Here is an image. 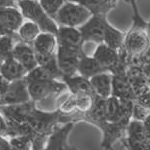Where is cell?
<instances>
[{"label": "cell", "mask_w": 150, "mask_h": 150, "mask_svg": "<svg viewBox=\"0 0 150 150\" xmlns=\"http://www.w3.org/2000/svg\"><path fill=\"white\" fill-rule=\"evenodd\" d=\"M133 9V23L125 34L124 44L121 49L130 60L131 65H139V60L150 46L148 22L140 15L135 0H129Z\"/></svg>", "instance_id": "1"}, {"label": "cell", "mask_w": 150, "mask_h": 150, "mask_svg": "<svg viewBox=\"0 0 150 150\" xmlns=\"http://www.w3.org/2000/svg\"><path fill=\"white\" fill-rule=\"evenodd\" d=\"M17 4L21 8L24 17L30 19L32 22L37 24L41 31L52 33L56 36L58 27L37 0H18Z\"/></svg>", "instance_id": "2"}, {"label": "cell", "mask_w": 150, "mask_h": 150, "mask_svg": "<svg viewBox=\"0 0 150 150\" xmlns=\"http://www.w3.org/2000/svg\"><path fill=\"white\" fill-rule=\"evenodd\" d=\"M92 16V13L85 7L77 3L66 1L58 10L55 19L62 26L76 27L81 26Z\"/></svg>", "instance_id": "3"}, {"label": "cell", "mask_w": 150, "mask_h": 150, "mask_svg": "<svg viewBox=\"0 0 150 150\" xmlns=\"http://www.w3.org/2000/svg\"><path fill=\"white\" fill-rule=\"evenodd\" d=\"M61 116L62 113L60 110L54 112H43L36 109L35 107L29 116L27 123L37 134L48 136L52 132V128L60 120Z\"/></svg>", "instance_id": "4"}, {"label": "cell", "mask_w": 150, "mask_h": 150, "mask_svg": "<svg viewBox=\"0 0 150 150\" xmlns=\"http://www.w3.org/2000/svg\"><path fill=\"white\" fill-rule=\"evenodd\" d=\"M83 53V49L57 45V65L62 76L69 77L75 75L78 68L79 58Z\"/></svg>", "instance_id": "5"}, {"label": "cell", "mask_w": 150, "mask_h": 150, "mask_svg": "<svg viewBox=\"0 0 150 150\" xmlns=\"http://www.w3.org/2000/svg\"><path fill=\"white\" fill-rule=\"evenodd\" d=\"M107 22L105 14H92L84 24L79 26L83 42H94L100 44L103 42L104 30Z\"/></svg>", "instance_id": "6"}, {"label": "cell", "mask_w": 150, "mask_h": 150, "mask_svg": "<svg viewBox=\"0 0 150 150\" xmlns=\"http://www.w3.org/2000/svg\"><path fill=\"white\" fill-rule=\"evenodd\" d=\"M30 95L28 92V82L24 78L9 82L5 92L0 98V106L20 104L30 101Z\"/></svg>", "instance_id": "7"}, {"label": "cell", "mask_w": 150, "mask_h": 150, "mask_svg": "<svg viewBox=\"0 0 150 150\" xmlns=\"http://www.w3.org/2000/svg\"><path fill=\"white\" fill-rule=\"evenodd\" d=\"M23 22V15L13 7H0V34L19 38L16 31Z\"/></svg>", "instance_id": "8"}, {"label": "cell", "mask_w": 150, "mask_h": 150, "mask_svg": "<svg viewBox=\"0 0 150 150\" xmlns=\"http://www.w3.org/2000/svg\"><path fill=\"white\" fill-rule=\"evenodd\" d=\"M67 87L63 81L47 80V81H32L28 82V92L31 100L38 101L46 98L51 94H59Z\"/></svg>", "instance_id": "9"}, {"label": "cell", "mask_w": 150, "mask_h": 150, "mask_svg": "<svg viewBox=\"0 0 150 150\" xmlns=\"http://www.w3.org/2000/svg\"><path fill=\"white\" fill-rule=\"evenodd\" d=\"M34 108L35 102L33 100H30L25 103L2 105L0 106V112L7 121L24 123L27 122L29 116Z\"/></svg>", "instance_id": "10"}, {"label": "cell", "mask_w": 150, "mask_h": 150, "mask_svg": "<svg viewBox=\"0 0 150 150\" xmlns=\"http://www.w3.org/2000/svg\"><path fill=\"white\" fill-rule=\"evenodd\" d=\"M74 126L73 122H67L62 127L53 130L43 150H75L68 144V136Z\"/></svg>", "instance_id": "11"}, {"label": "cell", "mask_w": 150, "mask_h": 150, "mask_svg": "<svg viewBox=\"0 0 150 150\" xmlns=\"http://www.w3.org/2000/svg\"><path fill=\"white\" fill-rule=\"evenodd\" d=\"M128 124H124L121 122L110 123L106 122L101 128V131L103 134L101 147L103 150H114L113 144L118 140L124 138L126 135V129Z\"/></svg>", "instance_id": "12"}, {"label": "cell", "mask_w": 150, "mask_h": 150, "mask_svg": "<svg viewBox=\"0 0 150 150\" xmlns=\"http://www.w3.org/2000/svg\"><path fill=\"white\" fill-rule=\"evenodd\" d=\"M57 45L65 47H72L77 49H83V39L78 28L61 26L58 28L56 34Z\"/></svg>", "instance_id": "13"}, {"label": "cell", "mask_w": 150, "mask_h": 150, "mask_svg": "<svg viewBox=\"0 0 150 150\" xmlns=\"http://www.w3.org/2000/svg\"><path fill=\"white\" fill-rule=\"evenodd\" d=\"M13 57L19 63L22 64V66L27 70V72L34 69L38 65L35 57V51L32 45L27 44L23 41L14 45Z\"/></svg>", "instance_id": "14"}, {"label": "cell", "mask_w": 150, "mask_h": 150, "mask_svg": "<svg viewBox=\"0 0 150 150\" xmlns=\"http://www.w3.org/2000/svg\"><path fill=\"white\" fill-rule=\"evenodd\" d=\"M93 57L95 58L108 72H111L115 68L120 59L119 51L107 46V45L103 42L98 44V46L93 54Z\"/></svg>", "instance_id": "15"}, {"label": "cell", "mask_w": 150, "mask_h": 150, "mask_svg": "<svg viewBox=\"0 0 150 150\" xmlns=\"http://www.w3.org/2000/svg\"><path fill=\"white\" fill-rule=\"evenodd\" d=\"M27 73V70L14 57L8 58L0 64V75L8 82L24 78Z\"/></svg>", "instance_id": "16"}, {"label": "cell", "mask_w": 150, "mask_h": 150, "mask_svg": "<svg viewBox=\"0 0 150 150\" xmlns=\"http://www.w3.org/2000/svg\"><path fill=\"white\" fill-rule=\"evenodd\" d=\"M112 77L110 72H102L89 78L96 95L103 99L112 95Z\"/></svg>", "instance_id": "17"}, {"label": "cell", "mask_w": 150, "mask_h": 150, "mask_svg": "<svg viewBox=\"0 0 150 150\" xmlns=\"http://www.w3.org/2000/svg\"><path fill=\"white\" fill-rule=\"evenodd\" d=\"M112 95L119 99L135 100L129 78L126 74H112Z\"/></svg>", "instance_id": "18"}, {"label": "cell", "mask_w": 150, "mask_h": 150, "mask_svg": "<svg viewBox=\"0 0 150 150\" xmlns=\"http://www.w3.org/2000/svg\"><path fill=\"white\" fill-rule=\"evenodd\" d=\"M77 72L81 76L89 79L96 74L102 73V72H108V71L93 56L89 57L87 56L85 53H83L80 56V58H79Z\"/></svg>", "instance_id": "19"}, {"label": "cell", "mask_w": 150, "mask_h": 150, "mask_svg": "<svg viewBox=\"0 0 150 150\" xmlns=\"http://www.w3.org/2000/svg\"><path fill=\"white\" fill-rule=\"evenodd\" d=\"M62 81L65 83L67 88L70 90L72 95H77V94H90V95H96L94 92L91 83L89 79L85 78V77L81 76H69V77H63Z\"/></svg>", "instance_id": "20"}, {"label": "cell", "mask_w": 150, "mask_h": 150, "mask_svg": "<svg viewBox=\"0 0 150 150\" xmlns=\"http://www.w3.org/2000/svg\"><path fill=\"white\" fill-rule=\"evenodd\" d=\"M124 39H125V33L122 32L119 29L115 28L114 26H112L107 21L105 25V30H104L103 43H105L107 46L119 51L123 47Z\"/></svg>", "instance_id": "21"}, {"label": "cell", "mask_w": 150, "mask_h": 150, "mask_svg": "<svg viewBox=\"0 0 150 150\" xmlns=\"http://www.w3.org/2000/svg\"><path fill=\"white\" fill-rule=\"evenodd\" d=\"M56 36L52 33L43 32L39 33L33 41L32 47L37 53H54L56 46Z\"/></svg>", "instance_id": "22"}, {"label": "cell", "mask_w": 150, "mask_h": 150, "mask_svg": "<svg viewBox=\"0 0 150 150\" xmlns=\"http://www.w3.org/2000/svg\"><path fill=\"white\" fill-rule=\"evenodd\" d=\"M25 79L27 82L32 81H47V80H61L57 74L50 71L49 69L42 66H37L31 71H29L25 76Z\"/></svg>", "instance_id": "23"}, {"label": "cell", "mask_w": 150, "mask_h": 150, "mask_svg": "<svg viewBox=\"0 0 150 150\" xmlns=\"http://www.w3.org/2000/svg\"><path fill=\"white\" fill-rule=\"evenodd\" d=\"M40 32V28L38 27L37 24H35L32 21L23 23L18 29V36L23 42L27 44L32 45L33 41L37 37Z\"/></svg>", "instance_id": "24"}, {"label": "cell", "mask_w": 150, "mask_h": 150, "mask_svg": "<svg viewBox=\"0 0 150 150\" xmlns=\"http://www.w3.org/2000/svg\"><path fill=\"white\" fill-rule=\"evenodd\" d=\"M17 38L10 35H2L0 37V64L4 60L13 57V41Z\"/></svg>", "instance_id": "25"}, {"label": "cell", "mask_w": 150, "mask_h": 150, "mask_svg": "<svg viewBox=\"0 0 150 150\" xmlns=\"http://www.w3.org/2000/svg\"><path fill=\"white\" fill-rule=\"evenodd\" d=\"M65 2L66 0H40L39 3L49 17L55 18L58 10L61 8Z\"/></svg>", "instance_id": "26"}, {"label": "cell", "mask_w": 150, "mask_h": 150, "mask_svg": "<svg viewBox=\"0 0 150 150\" xmlns=\"http://www.w3.org/2000/svg\"><path fill=\"white\" fill-rule=\"evenodd\" d=\"M9 144L11 150H32V139L26 136L11 137Z\"/></svg>", "instance_id": "27"}, {"label": "cell", "mask_w": 150, "mask_h": 150, "mask_svg": "<svg viewBox=\"0 0 150 150\" xmlns=\"http://www.w3.org/2000/svg\"><path fill=\"white\" fill-rule=\"evenodd\" d=\"M66 1L77 3L79 5L85 7L92 14H104L102 10V6H101L100 3V0H66Z\"/></svg>", "instance_id": "28"}, {"label": "cell", "mask_w": 150, "mask_h": 150, "mask_svg": "<svg viewBox=\"0 0 150 150\" xmlns=\"http://www.w3.org/2000/svg\"><path fill=\"white\" fill-rule=\"evenodd\" d=\"M135 103H137L139 106H141L147 113H150V87L148 90L143 95L135 99Z\"/></svg>", "instance_id": "29"}, {"label": "cell", "mask_w": 150, "mask_h": 150, "mask_svg": "<svg viewBox=\"0 0 150 150\" xmlns=\"http://www.w3.org/2000/svg\"><path fill=\"white\" fill-rule=\"evenodd\" d=\"M7 135V121L5 118L0 114V136H6Z\"/></svg>", "instance_id": "30"}, {"label": "cell", "mask_w": 150, "mask_h": 150, "mask_svg": "<svg viewBox=\"0 0 150 150\" xmlns=\"http://www.w3.org/2000/svg\"><path fill=\"white\" fill-rule=\"evenodd\" d=\"M8 84H9V82L0 75V98H1V96L3 95V93L5 92Z\"/></svg>", "instance_id": "31"}, {"label": "cell", "mask_w": 150, "mask_h": 150, "mask_svg": "<svg viewBox=\"0 0 150 150\" xmlns=\"http://www.w3.org/2000/svg\"><path fill=\"white\" fill-rule=\"evenodd\" d=\"M0 150H11L9 141L4 138V136H0Z\"/></svg>", "instance_id": "32"}, {"label": "cell", "mask_w": 150, "mask_h": 150, "mask_svg": "<svg viewBox=\"0 0 150 150\" xmlns=\"http://www.w3.org/2000/svg\"><path fill=\"white\" fill-rule=\"evenodd\" d=\"M0 7H13V8H15L16 3L14 0H0Z\"/></svg>", "instance_id": "33"}, {"label": "cell", "mask_w": 150, "mask_h": 150, "mask_svg": "<svg viewBox=\"0 0 150 150\" xmlns=\"http://www.w3.org/2000/svg\"><path fill=\"white\" fill-rule=\"evenodd\" d=\"M142 122H143L145 130H146V132L148 133V135H149V137H150V113L144 118V120Z\"/></svg>", "instance_id": "34"}, {"label": "cell", "mask_w": 150, "mask_h": 150, "mask_svg": "<svg viewBox=\"0 0 150 150\" xmlns=\"http://www.w3.org/2000/svg\"><path fill=\"white\" fill-rule=\"evenodd\" d=\"M142 70H143L144 74L146 75L148 78H150V62H148V63L142 65Z\"/></svg>", "instance_id": "35"}, {"label": "cell", "mask_w": 150, "mask_h": 150, "mask_svg": "<svg viewBox=\"0 0 150 150\" xmlns=\"http://www.w3.org/2000/svg\"><path fill=\"white\" fill-rule=\"evenodd\" d=\"M148 25H149V35H150V22H148Z\"/></svg>", "instance_id": "36"}, {"label": "cell", "mask_w": 150, "mask_h": 150, "mask_svg": "<svg viewBox=\"0 0 150 150\" xmlns=\"http://www.w3.org/2000/svg\"><path fill=\"white\" fill-rule=\"evenodd\" d=\"M1 36H2V35H1V34H0V37H1Z\"/></svg>", "instance_id": "37"}, {"label": "cell", "mask_w": 150, "mask_h": 150, "mask_svg": "<svg viewBox=\"0 0 150 150\" xmlns=\"http://www.w3.org/2000/svg\"><path fill=\"white\" fill-rule=\"evenodd\" d=\"M75 150H77V149H75Z\"/></svg>", "instance_id": "38"}]
</instances>
